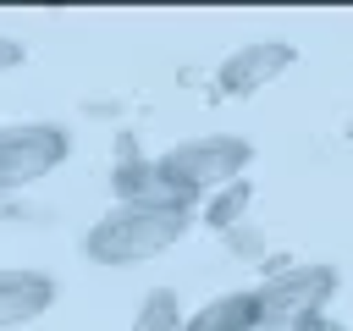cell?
Here are the masks:
<instances>
[{"instance_id": "obj_1", "label": "cell", "mask_w": 353, "mask_h": 331, "mask_svg": "<svg viewBox=\"0 0 353 331\" xmlns=\"http://www.w3.org/2000/svg\"><path fill=\"white\" fill-rule=\"evenodd\" d=\"M193 215L182 210H132V204H116L105 210L88 232H83V259L94 265H143L154 254H165L171 243H182Z\"/></svg>"}, {"instance_id": "obj_2", "label": "cell", "mask_w": 353, "mask_h": 331, "mask_svg": "<svg viewBox=\"0 0 353 331\" xmlns=\"http://www.w3.org/2000/svg\"><path fill=\"white\" fill-rule=\"evenodd\" d=\"M160 166H165L182 188H193L199 199H210L215 188L243 182V171L254 166V143L237 138V132H204V138L171 143V149L160 154Z\"/></svg>"}, {"instance_id": "obj_3", "label": "cell", "mask_w": 353, "mask_h": 331, "mask_svg": "<svg viewBox=\"0 0 353 331\" xmlns=\"http://www.w3.org/2000/svg\"><path fill=\"white\" fill-rule=\"evenodd\" d=\"M72 154V132L61 121H17L0 127V193H17L39 177H50L55 166H66Z\"/></svg>"}, {"instance_id": "obj_4", "label": "cell", "mask_w": 353, "mask_h": 331, "mask_svg": "<svg viewBox=\"0 0 353 331\" xmlns=\"http://www.w3.org/2000/svg\"><path fill=\"white\" fill-rule=\"evenodd\" d=\"M259 292V320L265 325H303L320 320V309L336 292V265H287L276 276H265Z\"/></svg>"}, {"instance_id": "obj_5", "label": "cell", "mask_w": 353, "mask_h": 331, "mask_svg": "<svg viewBox=\"0 0 353 331\" xmlns=\"http://www.w3.org/2000/svg\"><path fill=\"white\" fill-rule=\"evenodd\" d=\"M110 188H116V199L132 204V210H182V215H193V204H204L193 188H182V182L160 166V154L143 160L132 138H121V154H116Z\"/></svg>"}, {"instance_id": "obj_6", "label": "cell", "mask_w": 353, "mask_h": 331, "mask_svg": "<svg viewBox=\"0 0 353 331\" xmlns=\"http://www.w3.org/2000/svg\"><path fill=\"white\" fill-rule=\"evenodd\" d=\"M298 61V50L287 44V39H259V44H243V50H232L221 66H215V94H254V88H265V83H276L287 66Z\"/></svg>"}, {"instance_id": "obj_7", "label": "cell", "mask_w": 353, "mask_h": 331, "mask_svg": "<svg viewBox=\"0 0 353 331\" xmlns=\"http://www.w3.org/2000/svg\"><path fill=\"white\" fill-rule=\"evenodd\" d=\"M55 292H61L55 276H44V270H22V265H6V270H0V331L39 320V314L55 303Z\"/></svg>"}, {"instance_id": "obj_8", "label": "cell", "mask_w": 353, "mask_h": 331, "mask_svg": "<svg viewBox=\"0 0 353 331\" xmlns=\"http://www.w3.org/2000/svg\"><path fill=\"white\" fill-rule=\"evenodd\" d=\"M259 325H265L259 320V292L243 287V292H221L204 309H193L182 331H259Z\"/></svg>"}, {"instance_id": "obj_9", "label": "cell", "mask_w": 353, "mask_h": 331, "mask_svg": "<svg viewBox=\"0 0 353 331\" xmlns=\"http://www.w3.org/2000/svg\"><path fill=\"white\" fill-rule=\"evenodd\" d=\"M248 182H226V188H215L204 204H199V215H204V226H215V232H232V226H243V215H248Z\"/></svg>"}, {"instance_id": "obj_10", "label": "cell", "mask_w": 353, "mask_h": 331, "mask_svg": "<svg viewBox=\"0 0 353 331\" xmlns=\"http://www.w3.org/2000/svg\"><path fill=\"white\" fill-rule=\"evenodd\" d=\"M182 325H188V314H182V303H176L171 287H154L138 303V314H132V331H182Z\"/></svg>"}, {"instance_id": "obj_11", "label": "cell", "mask_w": 353, "mask_h": 331, "mask_svg": "<svg viewBox=\"0 0 353 331\" xmlns=\"http://www.w3.org/2000/svg\"><path fill=\"white\" fill-rule=\"evenodd\" d=\"M226 243H232V254H237V259H265V248H270V243H265V232H254V226H232V232H226Z\"/></svg>"}, {"instance_id": "obj_12", "label": "cell", "mask_w": 353, "mask_h": 331, "mask_svg": "<svg viewBox=\"0 0 353 331\" xmlns=\"http://www.w3.org/2000/svg\"><path fill=\"white\" fill-rule=\"evenodd\" d=\"M28 61V50H22V39H11V33H0V72H17Z\"/></svg>"}, {"instance_id": "obj_13", "label": "cell", "mask_w": 353, "mask_h": 331, "mask_svg": "<svg viewBox=\"0 0 353 331\" xmlns=\"http://www.w3.org/2000/svg\"><path fill=\"white\" fill-rule=\"evenodd\" d=\"M259 331H331L325 320H303V325H259Z\"/></svg>"}]
</instances>
